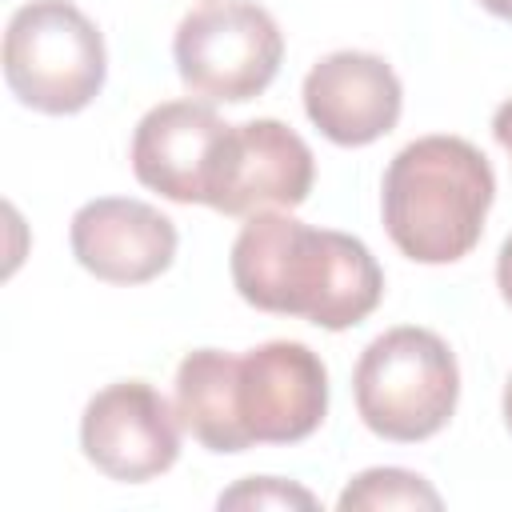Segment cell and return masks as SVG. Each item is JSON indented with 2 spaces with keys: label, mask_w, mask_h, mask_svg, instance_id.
I'll use <instances>...</instances> for the list:
<instances>
[{
  "label": "cell",
  "mask_w": 512,
  "mask_h": 512,
  "mask_svg": "<svg viewBox=\"0 0 512 512\" xmlns=\"http://www.w3.org/2000/svg\"><path fill=\"white\" fill-rule=\"evenodd\" d=\"M352 396L360 420L376 436L416 444L452 420L460 400V368L436 332L400 324L360 352Z\"/></svg>",
  "instance_id": "3"
},
{
  "label": "cell",
  "mask_w": 512,
  "mask_h": 512,
  "mask_svg": "<svg viewBox=\"0 0 512 512\" xmlns=\"http://www.w3.org/2000/svg\"><path fill=\"white\" fill-rule=\"evenodd\" d=\"M440 492L408 468H368L352 476V484L340 492V512H380V508H440Z\"/></svg>",
  "instance_id": "13"
},
{
  "label": "cell",
  "mask_w": 512,
  "mask_h": 512,
  "mask_svg": "<svg viewBox=\"0 0 512 512\" xmlns=\"http://www.w3.org/2000/svg\"><path fill=\"white\" fill-rule=\"evenodd\" d=\"M228 120L200 100H168L140 116L132 132V172L172 204H208L212 168Z\"/></svg>",
  "instance_id": "10"
},
{
  "label": "cell",
  "mask_w": 512,
  "mask_h": 512,
  "mask_svg": "<svg viewBox=\"0 0 512 512\" xmlns=\"http://www.w3.org/2000/svg\"><path fill=\"white\" fill-rule=\"evenodd\" d=\"M304 112L320 136L340 148H364L388 136L404 108L392 64L376 52H328L304 76Z\"/></svg>",
  "instance_id": "9"
},
{
  "label": "cell",
  "mask_w": 512,
  "mask_h": 512,
  "mask_svg": "<svg viewBox=\"0 0 512 512\" xmlns=\"http://www.w3.org/2000/svg\"><path fill=\"white\" fill-rule=\"evenodd\" d=\"M176 416L208 452L252 448L236 416V356L196 348L176 368Z\"/></svg>",
  "instance_id": "12"
},
{
  "label": "cell",
  "mask_w": 512,
  "mask_h": 512,
  "mask_svg": "<svg viewBox=\"0 0 512 512\" xmlns=\"http://www.w3.org/2000/svg\"><path fill=\"white\" fill-rule=\"evenodd\" d=\"M228 272L252 308L300 316L328 332L360 324L384 296V272L364 240L312 228L284 208L248 216L232 240Z\"/></svg>",
  "instance_id": "1"
},
{
  "label": "cell",
  "mask_w": 512,
  "mask_h": 512,
  "mask_svg": "<svg viewBox=\"0 0 512 512\" xmlns=\"http://www.w3.org/2000/svg\"><path fill=\"white\" fill-rule=\"evenodd\" d=\"M72 256L84 272L108 284H148L176 260V224L128 196H100L76 208L68 228Z\"/></svg>",
  "instance_id": "11"
},
{
  "label": "cell",
  "mask_w": 512,
  "mask_h": 512,
  "mask_svg": "<svg viewBox=\"0 0 512 512\" xmlns=\"http://www.w3.org/2000/svg\"><path fill=\"white\" fill-rule=\"evenodd\" d=\"M284 56V36L256 0H204L172 40L184 88L208 104H244L260 96Z\"/></svg>",
  "instance_id": "5"
},
{
  "label": "cell",
  "mask_w": 512,
  "mask_h": 512,
  "mask_svg": "<svg viewBox=\"0 0 512 512\" xmlns=\"http://www.w3.org/2000/svg\"><path fill=\"white\" fill-rule=\"evenodd\" d=\"M180 416L152 384L116 380L100 388L80 416L84 456L120 484L164 476L180 456Z\"/></svg>",
  "instance_id": "8"
},
{
  "label": "cell",
  "mask_w": 512,
  "mask_h": 512,
  "mask_svg": "<svg viewBox=\"0 0 512 512\" xmlns=\"http://www.w3.org/2000/svg\"><path fill=\"white\" fill-rule=\"evenodd\" d=\"M492 136H496V144L508 152V160H512V96L496 108V116H492Z\"/></svg>",
  "instance_id": "16"
},
{
  "label": "cell",
  "mask_w": 512,
  "mask_h": 512,
  "mask_svg": "<svg viewBox=\"0 0 512 512\" xmlns=\"http://www.w3.org/2000/svg\"><path fill=\"white\" fill-rule=\"evenodd\" d=\"M220 508H316V496L280 476H248L236 488L220 492Z\"/></svg>",
  "instance_id": "14"
},
{
  "label": "cell",
  "mask_w": 512,
  "mask_h": 512,
  "mask_svg": "<svg viewBox=\"0 0 512 512\" xmlns=\"http://www.w3.org/2000/svg\"><path fill=\"white\" fill-rule=\"evenodd\" d=\"M108 76L100 28L72 0H28L4 32V80L12 96L44 116L88 108Z\"/></svg>",
  "instance_id": "4"
},
{
  "label": "cell",
  "mask_w": 512,
  "mask_h": 512,
  "mask_svg": "<svg viewBox=\"0 0 512 512\" xmlns=\"http://www.w3.org/2000/svg\"><path fill=\"white\" fill-rule=\"evenodd\" d=\"M504 424H508V432H512V380L504 384Z\"/></svg>",
  "instance_id": "18"
},
{
  "label": "cell",
  "mask_w": 512,
  "mask_h": 512,
  "mask_svg": "<svg viewBox=\"0 0 512 512\" xmlns=\"http://www.w3.org/2000/svg\"><path fill=\"white\" fill-rule=\"evenodd\" d=\"M476 4L492 16H500V20H512V0H476Z\"/></svg>",
  "instance_id": "17"
},
{
  "label": "cell",
  "mask_w": 512,
  "mask_h": 512,
  "mask_svg": "<svg viewBox=\"0 0 512 512\" xmlns=\"http://www.w3.org/2000/svg\"><path fill=\"white\" fill-rule=\"evenodd\" d=\"M496 176L464 136H420L404 144L380 188L392 244L416 264H452L480 244Z\"/></svg>",
  "instance_id": "2"
},
{
  "label": "cell",
  "mask_w": 512,
  "mask_h": 512,
  "mask_svg": "<svg viewBox=\"0 0 512 512\" xmlns=\"http://www.w3.org/2000/svg\"><path fill=\"white\" fill-rule=\"evenodd\" d=\"M236 416L248 444L308 440L328 416V368L300 340H268L236 356Z\"/></svg>",
  "instance_id": "6"
},
{
  "label": "cell",
  "mask_w": 512,
  "mask_h": 512,
  "mask_svg": "<svg viewBox=\"0 0 512 512\" xmlns=\"http://www.w3.org/2000/svg\"><path fill=\"white\" fill-rule=\"evenodd\" d=\"M316 180L312 148L280 120L228 124L208 184V208L224 216H252L264 208H296Z\"/></svg>",
  "instance_id": "7"
},
{
  "label": "cell",
  "mask_w": 512,
  "mask_h": 512,
  "mask_svg": "<svg viewBox=\"0 0 512 512\" xmlns=\"http://www.w3.org/2000/svg\"><path fill=\"white\" fill-rule=\"evenodd\" d=\"M496 288H500L504 304L512 308V236L500 244V256H496Z\"/></svg>",
  "instance_id": "15"
}]
</instances>
